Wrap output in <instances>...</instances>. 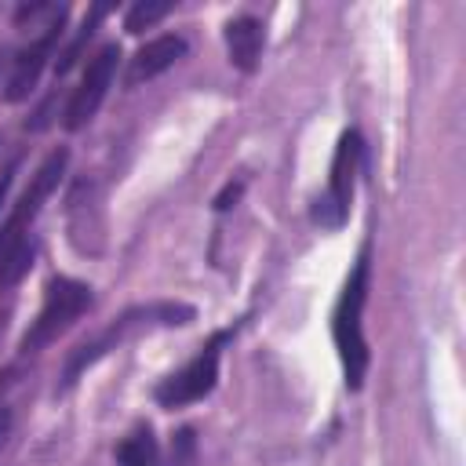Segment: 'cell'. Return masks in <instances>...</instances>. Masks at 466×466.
Returning a JSON list of instances; mask_svg holds the SVG:
<instances>
[{
  "instance_id": "obj_6",
  "label": "cell",
  "mask_w": 466,
  "mask_h": 466,
  "mask_svg": "<svg viewBox=\"0 0 466 466\" xmlns=\"http://www.w3.org/2000/svg\"><path fill=\"white\" fill-rule=\"evenodd\" d=\"M66 160H69V153H66V149H55V153L36 167V175H33L29 189L22 193L18 208L11 211V218H7V222H4V229H0V251H7L11 244H18V240H25V237H29V222L36 218L40 204L47 200V193L58 186V175L66 171Z\"/></svg>"
},
{
  "instance_id": "obj_15",
  "label": "cell",
  "mask_w": 466,
  "mask_h": 466,
  "mask_svg": "<svg viewBox=\"0 0 466 466\" xmlns=\"http://www.w3.org/2000/svg\"><path fill=\"white\" fill-rule=\"evenodd\" d=\"M237 193H240V186H226L222 197L215 200V208H229V200H237Z\"/></svg>"
},
{
  "instance_id": "obj_5",
  "label": "cell",
  "mask_w": 466,
  "mask_h": 466,
  "mask_svg": "<svg viewBox=\"0 0 466 466\" xmlns=\"http://www.w3.org/2000/svg\"><path fill=\"white\" fill-rule=\"evenodd\" d=\"M357 164H360V135L357 131H346L339 138V149H335V160H331V178H328V189L324 197L317 200L313 208V218L328 229H339L350 215V200H353V178H357Z\"/></svg>"
},
{
  "instance_id": "obj_7",
  "label": "cell",
  "mask_w": 466,
  "mask_h": 466,
  "mask_svg": "<svg viewBox=\"0 0 466 466\" xmlns=\"http://www.w3.org/2000/svg\"><path fill=\"white\" fill-rule=\"evenodd\" d=\"M116 58H120L116 44H106V47H98V55L87 62V69H84V76H80V87L73 91V98H69V106H66V127H69V131L84 127V124L98 113V106H102V98H106V91H109V84H113Z\"/></svg>"
},
{
  "instance_id": "obj_3",
  "label": "cell",
  "mask_w": 466,
  "mask_h": 466,
  "mask_svg": "<svg viewBox=\"0 0 466 466\" xmlns=\"http://www.w3.org/2000/svg\"><path fill=\"white\" fill-rule=\"evenodd\" d=\"M91 306V288L69 277H51L44 288V306L36 313V320L29 324L25 339H22V353H36L44 350L51 339H58L84 309Z\"/></svg>"
},
{
  "instance_id": "obj_8",
  "label": "cell",
  "mask_w": 466,
  "mask_h": 466,
  "mask_svg": "<svg viewBox=\"0 0 466 466\" xmlns=\"http://www.w3.org/2000/svg\"><path fill=\"white\" fill-rule=\"evenodd\" d=\"M69 233L80 251H98L102 248V211H98V193L84 178L69 193Z\"/></svg>"
},
{
  "instance_id": "obj_14",
  "label": "cell",
  "mask_w": 466,
  "mask_h": 466,
  "mask_svg": "<svg viewBox=\"0 0 466 466\" xmlns=\"http://www.w3.org/2000/svg\"><path fill=\"white\" fill-rule=\"evenodd\" d=\"M167 11H171V0H138V4L127 11L124 29H127V33H142V29L157 25V22H160Z\"/></svg>"
},
{
  "instance_id": "obj_12",
  "label": "cell",
  "mask_w": 466,
  "mask_h": 466,
  "mask_svg": "<svg viewBox=\"0 0 466 466\" xmlns=\"http://www.w3.org/2000/svg\"><path fill=\"white\" fill-rule=\"evenodd\" d=\"M157 437L149 426H135L120 444H116V462L120 466H157Z\"/></svg>"
},
{
  "instance_id": "obj_11",
  "label": "cell",
  "mask_w": 466,
  "mask_h": 466,
  "mask_svg": "<svg viewBox=\"0 0 466 466\" xmlns=\"http://www.w3.org/2000/svg\"><path fill=\"white\" fill-rule=\"evenodd\" d=\"M262 44H266V29L258 18L251 15H240L226 25V51H229V62L240 69V73H251L258 66V55H262Z\"/></svg>"
},
{
  "instance_id": "obj_13",
  "label": "cell",
  "mask_w": 466,
  "mask_h": 466,
  "mask_svg": "<svg viewBox=\"0 0 466 466\" xmlns=\"http://www.w3.org/2000/svg\"><path fill=\"white\" fill-rule=\"evenodd\" d=\"M33 240L25 237V240H18V244H11L7 251H0V288H11V284H18L25 273H29V266H33Z\"/></svg>"
},
{
  "instance_id": "obj_1",
  "label": "cell",
  "mask_w": 466,
  "mask_h": 466,
  "mask_svg": "<svg viewBox=\"0 0 466 466\" xmlns=\"http://www.w3.org/2000/svg\"><path fill=\"white\" fill-rule=\"evenodd\" d=\"M368 273H371V262H368V248H364L357 255V266H353L350 280L342 284V295H339L335 309H331V339H335V350H339L342 375H346L350 390H360L364 371H368V339H364V324H360V313H364V302H368Z\"/></svg>"
},
{
  "instance_id": "obj_2",
  "label": "cell",
  "mask_w": 466,
  "mask_h": 466,
  "mask_svg": "<svg viewBox=\"0 0 466 466\" xmlns=\"http://www.w3.org/2000/svg\"><path fill=\"white\" fill-rule=\"evenodd\" d=\"M193 317V309L189 306H171V302H160V306H138V309H127L124 317H116L106 331H98L95 339H87V342H80L73 353H69V360H66V371H62V386H73L76 382V375L84 371V368H91L102 353H109V350H116L127 335H135L138 328H149V324H186Z\"/></svg>"
},
{
  "instance_id": "obj_17",
  "label": "cell",
  "mask_w": 466,
  "mask_h": 466,
  "mask_svg": "<svg viewBox=\"0 0 466 466\" xmlns=\"http://www.w3.org/2000/svg\"><path fill=\"white\" fill-rule=\"evenodd\" d=\"M7 430H11V411H7V408H0V444H4Z\"/></svg>"
},
{
  "instance_id": "obj_16",
  "label": "cell",
  "mask_w": 466,
  "mask_h": 466,
  "mask_svg": "<svg viewBox=\"0 0 466 466\" xmlns=\"http://www.w3.org/2000/svg\"><path fill=\"white\" fill-rule=\"evenodd\" d=\"M11 178H15V160L7 164V171L0 175V200H4V193H7V186H11Z\"/></svg>"
},
{
  "instance_id": "obj_4",
  "label": "cell",
  "mask_w": 466,
  "mask_h": 466,
  "mask_svg": "<svg viewBox=\"0 0 466 466\" xmlns=\"http://www.w3.org/2000/svg\"><path fill=\"white\" fill-rule=\"evenodd\" d=\"M222 342H226V331H218L186 368H178L175 375H167L160 386H157V404L164 408H186L193 400H204L211 390H215V379H218V357H222Z\"/></svg>"
},
{
  "instance_id": "obj_10",
  "label": "cell",
  "mask_w": 466,
  "mask_h": 466,
  "mask_svg": "<svg viewBox=\"0 0 466 466\" xmlns=\"http://www.w3.org/2000/svg\"><path fill=\"white\" fill-rule=\"evenodd\" d=\"M58 25H62V18H55V22L47 25V33H44L36 44H29V47L15 58V69H11V76H7V102H22V98L36 87L40 69H44L47 55H51V47H55V40H58Z\"/></svg>"
},
{
  "instance_id": "obj_9",
  "label": "cell",
  "mask_w": 466,
  "mask_h": 466,
  "mask_svg": "<svg viewBox=\"0 0 466 466\" xmlns=\"http://www.w3.org/2000/svg\"><path fill=\"white\" fill-rule=\"evenodd\" d=\"M182 55H186V40H182V36H175V33L157 36V40H149V44H142V47L135 51V58L127 62L124 84L135 87V84H142V80H153V76H160L164 69H171Z\"/></svg>"
}]
</instances>
